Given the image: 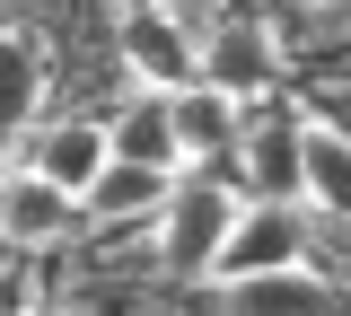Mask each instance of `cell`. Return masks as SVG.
Segmentation results:
<instances>
[{
	"instance_id": "1",
	"label": "cell",
	"mask_w": 351,
	"mask_h": 316,
	"mask_svg": "<svg viewBox=\"0 0 351 316\" xmlns=\"http://www.w3.org/2000/svg\"><path fill=\"white\" fill-rule=\"evenodd\" d=\"M123 71L141 80V88L176 97V88H193V80H202V36L176 18L167 0H141V9L123 18Z\"/></svg>"
},
{
	"instance_id": "2",
	"label": "cell",
	"mask_w": 351,
	"mask_h": 316,
	"mask_svg": "<svg viewBox=\"0 0 351 316\" xmlns=\"http://www.w3.org/2000/svg\"><path fill=\"white\" fill-rule=\"evenodd\" d=\"M158 211H167V237H158V255H167V272H184V281H193V272H211L219 237L237 228V193H219V184L202 176V184H176Z\"/></svg>"
},
{
	"instance_id": "3",
	"label": "cell",
	"mask_w": 351,
	"mask_h": 316,
	"mask_svg": "<svg viewBox=\"0 0 351 316\" xmlns=\"http://www.w3.org/2000/svg\"><path fill=\"white\" fill-rule=\"evenodd\" d=\"M299 211L290 202H255V211H237V228L219 237V255L211 272L219 281H246V272H281V264H299Z\"/></svg>"
},
{
	"instance_id": "4",
	"label": "cell",
	"mask_w": 351,
	"mask_h": 316,
	"mask_svg": "<svg viewBox=\"0 0 351 316\" xmlns=\"http://www.w3.org/2000/svg\"><path fill=\"white\" fill-rule=\"evenodd\" d=\"M272 71H281V62H272V36L237 18V27H211V36H202V80H193V88H211L219 106H246V97L272 88Z\"/></svg>"
},
{
	"instance_id": "5",
	"label": "cell",
	"mask_w": 351,
	"mask_h": 316,
	"mask_svg": "<svg viewBox=\"0 0 351 316\" xmlns=\"http://www.w3.org/2000/svg\"><path fill=\"white\" fill-rule=\"evenodd\" d=\"M71 228H80V202L62 184H44L36 167H9L0 176V237L9 246H62Z\"/></svg>"
},
{
	"instance_id": "6",
	"label": "cell",
	"mask_w": 351,
	"mask_h": 316,
	"mask_svg": "<svg viewBox=\"0 0 351 316\" xmlns=\"http://www.w3.org/2000/svg\"><path fill=\"white\" fill-rule=\"evenodd\" d=\"M334 281H316L307 264L281 272H246V281H219V316H334Z\"/></svg>"
},
{
	"instance_id": "7",
	"label": "cell",
	"mask_w": 351,
	"mask_h": 316,
	"mask_svg": "<svg viewBox=\"0 0 351 316\" xmlns=\"http://www.w3.org/2000/svg\"><path fill=\"white\" fill-rule=\"evenodd\" d=\"M106 158H114L106 123H80V114H71V123H44V132H36V158H27V167H36L44 184H62V193L80 202L88 184H97V167H106Z\"/></svg>"
},
{
	"instance_id": "8",
	"label": "cell",
	"mask_w": 351,
	"mask_h": 316,
	"mask_svg": "<svg viewBox=\"0 0 351 316\" xmlns=\"http://www.w3.org/2000/svg\"><path fill=\"white\" fill-rule=\"evenodd\" d=\"M299 202H316V211L351 220V132L307 123V141H299Z\"/></svg>"
},
{
	"instance_id": "9",
	"label": "cell",
	"mask_w": 351,
	"mask_h": 316,
	"mask_svg": "<svg viewBox=\"0 0 351 316\" xmlns=\"http://www.w3.org/2000/svg\"><path fill=\"white\" fill-rule=\"evenodd\" d=\"M176 193V176H158V167H132V158H106L97 167V184L80 193L88 220H141V211H158Z\"/></svg>"
},
{
	"instance_id": "10",
	"label": "cell",
	"mask_w": 351,
	"mask_h": 316,
	"mask_svg": "<svg viewBox=\"0 0 351 316\" xmlns=\"http://www.w3.org/2000/svg\"><path fill=\"white\" fill-rule=\"evenodd\" d=\"M299 141H307V114H272V123L246 132V176H255V193L299 202Z\"/></svg>"
},
{
	"instance_id": "11",
	"label": "cell",
	"mask_w": 351,
	"mask_h": 316,
	"mask_svg": "<svg viewBox=\"0 0 351 316\" xmlns=\"http://www.w3.org/2000/svg\"><path fill=\"white\" fill-rule=\"evenodd\" d=\"M44 106V53L27 36H0V132H27Z\"/></svg>"
},
{
	"instance_id": "12",
	"label": "cell",
	"mask_w": 351,
	"mask_h": 316,
	"mask_svg": "<svg viewBox=\"0 0 351 316\" xmlns=\"http://www.w3.org/2000/svg\"><path fill=\"white\" fill-rule=\"evenodd\" d=\"M106 141H114V158H132V167H158V176H176V167H184L176 123H167V97H158V106H141L123 132H106Z\"/></svg>"
},
{
	"instance_id": "13",
	"label": "cell",
	"mask_w": 351,
	"mask_h": 316,
	"mask_svg": "<svg viewBox=\"0 0 351 316\" xmlns=\"http://www.w3.org/2000/svg\"><path fill=\"white\" fill-rule=\"evenodd\" d=\"M167 123H176V149H184V158H211L219 141H228V106H219L211 88H176Z\"/></svg>"
},
{
	"instance_id": "14",
	"label": "cell",
	"mask_w": 351,
	"mask_h": 316,
	"mask_svg": "<svg viewBox=\"0 0 351 316\" xmlns=\"http://www.w3.org/2000/svg\"><path fill=\"white\" fill-rule=\"evenodd\" d=\"M18 316H62V308H18Z\"/></svg>"
},
{
	"instance_id": "15",
	"label": "cell",
	"mask_w": 351,
	"mask_h": 316,
	"mask_svg": "<svg viewBox=\"0 0 351 316\" xmlns=\"http://www.w3.org/2000/svg\"><path fill=\"white\" fill-rule=\"evenodd\" d=\"M316 9H325V0H316Z\"/></svg>"
}]
</instances>
